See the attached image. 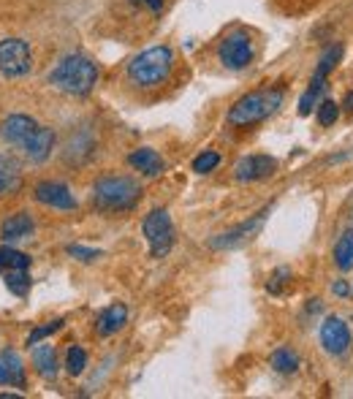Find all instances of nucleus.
<instances>
[{"mask_svg": "<svg viewBox=\"0 0 353 399\" xmlns=\"http://www.w3.org/2000/svg\"><path fill=\"white\" fill-rule=\"evenodd\" d=\"M84 367H87V353H84V348H79V345H71L68 348V359H66V370H68V375H82L84 372Z\"/></svg>", "mask_w": 353, "mask_h": 399, "instance_id": "nucleus-25", "label": "nucleus"}, {"mask_svg": "<svg viewBox=\"0 0 353 399\" xmlns=\"http://www.w3.org/2000/svg\"><path fill=\"white\" fill-rule=\"evenodd\" d=\"M345 112H351V114H353V93H348V96H345Z\"/></svg>", "mask_w": 353, "mask_h": 399, "instance_id": "nucleus-34", "label": "nucleus"}, {"mask_svg": "<svg viewBox=\"0 0 353 399\" xmlns=\"http://www.w3.org/2000/svg\"><path fill=\"white\" fill-rule=\"evenodd\" d=\"M63 324H66V318H57V321H52V324L33 329V331L27 334V345H38L44 337H50V334H54V331H60V329H63Z\"/></svg>", "mask_w": 353, "mask_h": 399, "instance_id": "nucleus-27", "label": "nucleus"}, {"mask_svg": "<svg viewBox=\"0 0 353 399\" xmlns=\"http://www.w3.org/2000/svg\"><path fill=\"white\" fill-rule=\"evenodd\" d=\"M218 166H220V155L215 150L202 152V155L193 160V172H196V174H209V172H215Z\"/></svg>", "mask_w": 353, "mask_h": 399, "instance_id": "nucleus-26", "label": "nucleus"}, {"mask_svg": "<svg viewBox=\"0 0 353 399\" xmlns=\"http://www.w3.org/2000/svg\"><path fill=\"white\" fill-rule=\"evenodd\" d=\"M337 117H340V103H334V100H321V106H318V123L329 128V125L337 123Z\"/></svg>", "mask_w": 353, "mask_h": 399, "instance_id": "nucleus-28", "label": "nucleus"}, {"mask_svg": "<svg viewBox=\"0 0 353 399\" xmlns=\"http://www.w3.org/2000/svg\"><path fill=\"white\" fill-rule=\"evenodd\" d=\"M33 367L38 370L41 377H54L57 375V353L52 345H41V348L33 350Z\"/></svg>", "mask_w": 353, "mask_h": 399, "instance_id": "nucleus-19", "label": "nucleus"}, {"mask_svg": "<svg viewBox=\"0 0 353 399\" xmlns=\"http://www.w3.org/2000/svg\"><path fill=\"white\" fill-rule=\"evenodd\" d=\"M220 63L231 68V71H242V68H248L253 63V57H255V50H253V41L250 36L245 33V30H234V33H228L226 38L220 41Z\"/></svg>", "mask_w": 353, "mask_h": 399, "instance_id": "nucleus-7", "label": "nucleus"}, {"mask_svg": "<svg viewBox=\"0 0 353 399\" xmlns=\"http://www.w3.org/2000/svg\"><path fill=\"white\" fill-rule=\"evenodd\" d=\"M334 264H337L343 272H348L353 266V231L343 234V236L337 239V245H334Z\"/></svg>", "mask_w": 353, "mask_h": 399, "instance_id": "nucleus-22", "label": "nucleus"}, {"mask_svg": "<svg viewBox=\"0 0 353 399\" xmlns=\"http://www.w3.org/2000/svg\"><path fill=\"white\" fill-rule=\"evenodd\" d=\"M0 359H3V367H6V375H8V386L25 389V364H22L20 353L8 348L0 353Z\"/></svg>", "mask_w": 353, "mask_h": 399, "instance_id": "nucleus-18", "label": "nucleus"}, {"mask_svg": "<svg viewBox=\"0 0 353 399\" xmlns=\"http://www.w3.org/2000/svg\"><path fill=\"white\" fill-rule=\"evenodd\" d=\"M98 82V66L84 54H66L50 74V84L68 96H87Z\"/></svg>", "mask_w": 353, "mask_h": 399, "instance_id": "nucleus-1", "label": "nucleus"}, {"mask_svg": "<svg viewBox=\"0 0 353 399\" xmlns=\"http://www.w3.org/2000/svg\"><path fill=\"white\" fill-rule=\"evenodd\" d=\"M266 215H269V206H266V209H261V212H255L250 220H245L242 225H236V228H231V231H226V234L215 236V239L209 242V248L212 250L242 248L245 242H250L253 236H258V231H261L264 223H266Z\"/></svg>", "mask_w": 353, "mask_h": 399, "instance_id": "nucleus-9", "label": "nucleus"}, {"mask_svg": "<svg viewBox=\"0 0 353 399\" xmlns=\"http://www.w3.org/2000/svg\"><path fill=\"white\" fill-rule=\"evenodd\" d=\"M280 106H283V93L280 90H255V93L242 96L228 109V123L248 128V125H255L266 120V117H272Z\"/></svg>", "mask_w": 353, "mask_h": 399, "instance_id": "nucleus-3", "label": "nucleus"}, {"mask_svg": "<svg viewBox=\"0 0 353 399\" xmlns=\"http://www.w3.org/2000/svg\"><path fill=\"white\" fill-rule=\"evenodd\" d=\"M321 342L331 356H343L351 348V331L340 318H326L321 326Z\"/></svg>", "mask_w": 353, "mask_h": 399, "instance_id": "nucleus-13", "label": "nucleus"}, {"mask_svg": "<svg viewBox=\"0 0 353 399\" xmlns=\"http://www.w3.org/2000/svg\"><path fill=\"white\" fill-rule=\"evenodd\" d=\"M33 68V52L22 38H3L0 41V74L25 76Z\"/></svg>", "mask_w": 353, "mask_h": 399, "instance_id": "nucleus-8", "label": "nucleus"}, {"mask_svg": "<svg viewBox=\"0 0 353 399\" xmlns=\"http://www.w3.org/2000/svg\"><path fill=\"white\" fill-rule=\"evenodd\" d=\"M66 253L76 258V261H82V264H90V261H96L98 255H101V250H90V248H82V245H68Z\"/></svg>", "mask_w": 353, "mask_h": 399, "instance_id": "nucleus-30", "label": "nucleus"}, {"mask_svg": "<svg viewBox=\"0 0 353 399\" xmlns=\"http://www.w3.org/2000/svg\"><path fill=\"white\" fill-rule=\"evenodd\" d=\"M331 291H334L337 296H348V291H351V288H348V283H343V280H340V283H334V288H331Z\"/></svg>", "mask_w": 353, "mask_h": 399, "instance_id": "nucleus-32", "label": "nucleus"}, {"mask_svg": "<svg viewBox=\"0 0 353 399\" xmlns=\"http://www.w3.org/2000/svg\"><path fill=\"white\" fill-rule=\"evenodd\" d=\"M14 269H30V255L14 248H0V275Z\"/></svg>", "mask_w": 353, "mask_h": 399, "instance_id": "nucleus-21", "label": "nucleus"}, {"mask_svg": "<svg viewBox=\"0 0 353 399\" xmlns=\"http://www.w3.org/2000/svg\"><path fill=\"white\" fill-rule=\"evenodd\" d=\"M291 283V269H285V266H280V269H275V275H272V280L266 283V291L269 294H283V285H288Z\"/></svg>", "mask_w": 353, "mask_h": 399, "instance_id": "nucleus-29", "label": "nucleus"}, {"mask_svg": "<svg viewBox=\"0 0 353 399\" xmlns=\"http://www.w3.org/2000/svg\"><path fill=\"white\" fill-rule=\"evenodd\" d=\"M172 68H174V52L169 47H152L128 63V76L139 87H158L169 79Z\"/></svg>", "mask_w": 353, "mask_h": 399, "instance_id": "nucleus-2", "label": "nucleus"}, {"mask_svg": "<svg viewBox=\"0 0 353 399\" xmlns=\"http://www.w3.org/2000/svg\"><path fill=\"white\" fill-rule=\"evenodd\" d=\"M38 128H41V125L36 123L33 117H27V114H11V117H6L3 125H0V136H3L8 144L25 150V144L38 133Z\"/></svg>", "mask_w": 353, "mask_h": 399, "instance_id": "nucleus-10", "label": "nucleus"}, {"mask_svg": "<svg viewBox=\"0 0 353 399\" xmlns=\"http://www.w3.org/2000/svg\"><path fill=\"white\" fill-rule=\"evenodd\" d=\"M128 163H130L136 172H142L144 176H158V174H163V169H166L163 158L155 150H150V147H142V150L130 152Z\"/></svg>", "mask_w": 353, "mask_h": 399, "instance_id": "nucleus-15", "label": "nucleus"}, {"mask_svg": "<svg viewBox=\"0 0 353 399\" xmlns=\"http://www.w3.org/2000/svg\"><path fill=\"white\" fill-rule=\"evenodd\" d=\"M126 324H128V307L123 301H117V304H109L101 315H98L96 331H98L101 337H112L114 331H120Z\"/></svg>", "mask_w": 353, "mask_h": 399, "instance_id": "nucleus-14", "label": "nucleus"}, {"mask_svg": "<svg viewBox=\"0 0 353 399\" xmlns=\"http://www.w3.org/2000/svg\"><path fill=\"white\" fill-rule=\"evenodd\" d=\"M33 218L27 215V212H17V215H11L6 223L0 225V239L3 242H17V239H27L30 234H33Z\"/></svg>", "mask_w": 353, "mask_h": 399, "instance_id": "nucleus-16", "label": "nucleus"}, {"mask_svg": "<svg viewBox=\"0 0 353 399\" xmlns=\"http://www.w3.org/2000/svg\"><path fill=\"white\" fill-rule=\"evenodd\" d=\"M52 147H54V130L47 128V125H41V128H38V133L27 142L22 152H25L33 163H41V160H47V158H50Z\"/></svg>", "mask_w": 353, "mask_h": 399, "instance_id": "nucleus-17", "label": "nucleus"}, {"mask_svg": "<svg viewBox=\"0 0 353 399\" xmlns=\"http://www.w3.org/2000/svg\"><path fill=\"white\" fill-rule=\"evenodd\" d=\"M6 288L14 294V296H27L30 294V272L27 269H14V272H6L3 275Z\"/></svg>", "mask_w": 353, "mask_h": 399, "instance_id": "nucleus-23", "label": "nucleus"}, {"mask_svg": "<svg viewBox=\"0 0 353 399\" xmlns=\"http://www.w3.org/2000/svg\"><path fill=\"white\" fill-rule=\"evenodd\" d=\"M20 185V163L8 155H0V196L11 193Z\"/></svg>", "mask_w": 353, "mask_h": 399, "instance_id": "nucleus-20", "label": "nucleus"}, {"mask_svg": "<svg viewBox=\"0 0 353 399\" xmlns=\"http://www.w3.org/2000/svg\"><path fill=\"white\" fill-rule=\"evenodd\" d=\"M139 196H142V188L130 176H106L101 182H96V188H93V201L106 212L130 209V206H136Z\"/></svg>", "mask_w": 353, "mask_h": 399, "instance_id": "nucleus-4", "label": "nucleus"}, {"mask_svg": "<svg viewBox=\"0 0 353 399\" xmlns=\"http://www.w3.org/2000/svg\"><path fill=\"white\" fill-rule=\"evenodd\" d=\"M272 367L283 375H294L299 370V356H296L294 350L280 348V350H275V356H272Z\"/></svg>", "mask_w": 353, "mask_h": 399, "instance_id": "nucleus-24", "label": "nucleus"}, {"mask_svg": "<svg viewBox=\"0 0 353 399\" xmlns=\"http://www.w3.org/2000/svg\"><path fill=\"white\" fill-rule=\"evenodd\" d=\"M144 236L150 242L152 258H163L174 245V225L166 209H152L144 218Z\"/></svg>", "mask_w": 353, "mask_h": 399, "instance_id": "nucleus-6", "label": "nucleus"}, {"mask_svg": "<svg viewBox=\"0 0 353 399\" xmlns=\"http://www.w3.org/2000/svg\"><path fill=\"white\" fill-rule=\"evenodd\" d=\"M0 386H8V375H6V367H3V359H0Z\"/></svg>", "mask_w": 353, "mask_h": 399, "instance_id": "nucleus-33", "label": "nucleus"}, {"mask_svg": "<svg viewBox=\"0 0 353 399\" xmlns=\"http://www.w3.org/2000/svg\"><path fill=\"white\" fill-rule=\"evenodd\" d=\"M340 57H343V47H340V44H334V47H329V50L324 52V57H321V63H318L315 74H313V79H310V90H307V93L302 96V100H299V114H302V117H307V114L315 109V103H318V98H321V93L326 90L329 74L337 68Z\"/></svg>", "mask_w": 353, "mask_h": 399, "instance_id": "nucleus-5", "label": "nucleus"}, {"mask_svg": "<svg viewBox=\"0 0 353 399\" xmlns=\"http://www.w3.org/2000/svg\"><path fill=\"white\" fill-rule=\"evenodd\" d=\"M33 196L38 204L44 206H54V209H76V199L71 196V190L63 182H41L36 185Z\"/></svg>", "mask_w": 353, "mask_h": 399, "instance_id": "nucleus-12", "label": "nucleus"}, {"mask_svg": "<svg viewBox=\"0 0 353 399\" xmlns=\"http://www.w3.org/2000/svg\"><path fill=\"white\" fill-rule=\"evenodd\" d=\"M275 169H278V163H275V158H269V155H245V158L236 160L234 176H236L239 182H255V179L272 176Z\"/></svg>", "mask_w": 353, "mask_h": 399, "instance_id": "nucleus-11", "label": "nucleus"}, {"mask_svg": "<svg viewBox=\"0 0 353 399\" xmlns=\"http://www.w3.org/2000/svg\"><path fill=\"white\" fill-rule=\"evenodd\" d=\"M133 3H136V6H144L152 14H160V8H163V0H133Z\"/></svg>", "mask_w": 353, "mask_h": 399, "instance_id": "nucleus-31", "label": "nucleus"}]
</instances>
